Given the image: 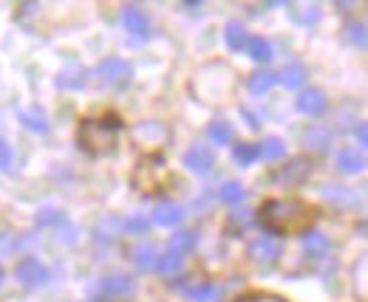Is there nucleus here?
I'll return each instance as SVG.
<instances>
[{
  "instance_id": "nucleus-33",
  "label": "nucleus",
  "mask_w": 368,
  "mask_h": 302,
  "mask_svg": "<svg viewBox=\"0 0 368 302\" xmlns=\"http://www.w3.org/2000/svg\"><path fill=\"white\" fill-rule=\"evenodd\" d=\"M295 20L298 23H317L320 20V6H303V12H295Z\"/></svg>"
},
{
  "instance_id": "nucleus-16",
  "label": "nucleus",
  "mask_w": 368,
  "mask_h": 302,
  "mask_svg": "<svg viewBox=\"0 0 368 302\" xmlns=\"http://www.w3.org/2000/svg\"><path fill=\"white\" fill-rule=\"evenodd\" d=\"M86 68L83 65H65L63 71H60V76H57V85L60 88H65V91H74V88H83L86 85Z\"/></svg>"
},
{
  "instance_id": "nucleus-32",
  "label": "nucleus",
  "mask_w": 368,
  "mask_h": 302,
  "mask_svg": "<svg viewBox=\"0 0 368 302\" xmlns=\"http://www.w3.org/2000/svg\"><path fill=\"white\" fill-rule=\"evenodd\" d=\"M12 164H15V153L3 139H0V172H9Z\"/></svg>"
},
{
  "instance_id": "nucleus-37",
  "label": "nucleus",
  "mask_w": 368,
  "mask_h": 302,
  "mask_svg": "<svg viewBox=\"0 0 368 302\" xmlns=\"http://www.w3.org/2000/svg\"><path fill=\"white\" fill-rule=\"evenodd\" d=\"M357 142H360V147H365V144H368V124H365V121H360V124H357Z\"/></svg>"
},
{
  "instance_id": "nucleus-26",
  "label": "nucleus",
  "mask_w": 368,
  "mask_h": 302,
  "mask_svg": "<svg viewBox=\"0 0 368 302\" xmlns=\"http://www.w3.org/2000/svg\"><path fill=\"white\" fill-rule=\"evenodd\" d=\"M286 156V144L280 142V139H266L261 147H258V158H264V161H280Z\"/></svg>"
},
{
  "instance_id": "nucleus-4",
  "label": "nucleus",
  "mask_w": 368,
  "mask_h": 302,
  "mask_svg": "<svg viewBox=\"0 0 368 302\" xmlns=\"http://www.w3.org/2000/svg\"><path fill=\"white\" fill-rule=\"evenodd\" d=\"M97 76H99V85H105V88H125L134 76V68L128 60L108 57L97 65Z\"/></svg>"
},
{
  "instance_id": "nucleus-9",
  "label": "nucleus",
  "mask_w": 368,
  "mask_h": 302,
  "mask_svg": "<svg viewBox=\"0 0 368 302\" xmlns=\"http://www.w3.org/2000/svg\"><path fill=\"white\" fill-rule=\"evenodd\" d=\"M122 23H125V31L136 40L150 37V20L139 6H125V12H122Z\"/></svg>"
},
{
  "instance_id": "nucleus-6",
  "label": "nucleus",
  "mask_w": 368,
  "mask_h": 302,
  "mask_svg": "<svg viewBox=\"0 0 368 302\" xmlns=\"http://www.w3.org/2000/svg\"><path fill=\"white\" fill-rule=\"evenodd\" d=\"M247 254H250V260L258 263V266H272L280 257V243L269 235H258L255 240H250Z\"/></svg>"
},
{
  "instance_id": "nucleus-8",
  "label": "nucleus",
  "mask_w": 368,
  "mask_h": 302,
  "mask_svg": "<svg viewBox=\"0 0 368 302\" xmlns=\"http://www.w3.org/2000/svg\"><path fill=\"white\" fill-rule=\"evenodd\" d=\"M298 110L303 113V116H309V119H317V116H323L326 110H329V99H326V94L320 91V88H309V91H303L301 97H298Z\"/></svg>"
},
{
  "instance_id": "nucleus-1",
  "label": "nucleus",
  "mask_w": 368,
  "mask_h": 302,
  "mask_svg": "<svg viewBox=\"0 0 368 302\" xmlns=\"http://www.w3.org/2000/svg\"><path fill=\"white\" fill-rule=\"evenodd\" d=\"M312 221H314V209L298 198H275L266 201L261 209V224L275 235L306 232Z\"/></svg>"
},
{
  "instance_id": "nucleus-17",
  "label": "nucleus",
  "mask_w": 368,
  "mask_h": 302,
  "mask_svg": "<svg viewBox=\"0 0 368 302\" xmlns=\"http://www.w3.org/2000/svg\"><path fill=\"white\" fill-rule=\"evenodd\" d=\"M278 76V82H283L286 88H301V85L306 82V76H309V71H306V65L303 62H289L280 74H275Z\"/></svg>"
},
{
  "instance_id": "nucleus-41",
  "label": "nucleus",
  "mask_w": 368,
  "mask_h": 302,
  "mask_svg": "<svg viewBox=\"0 0 368 302\" xmlns=\"http://www.w3.org/2000/svg\"><path fill=\"white\" fill-rule=\"evenodd\" d=\"M0 283H3V269H0Z\"/></svg>"
},
{
  "instance_id": "nucleus-39",
  "label": "nucleus",
  "mask_w": 368,
  "mask_h": 302,
  "mask_svg": "<svg viewBox=\"0 0 368 302\" xmlns=\"http://www.w3.org/2000/svg\"><path fill=\"white\" fill-rule=\"evenodd\" d=\"M238 302H280L275 296H247V299H238Z\"/></svg>"
},
{
  "instance_id": "nucleus-20",
  "label": "nucleus",
  "mask_w": 368,
  "mask_h": 302,
  "mask_svg": "<svg viewBox=\"0 0 368 302\" xmlns=\"http://www.w3.org/2000/svg\"><path fill=\"white\" fill-rule=\"evenodd\" d=\"M224 40H227L230 51H241V49H247L250 34H247V28H243L238 20H230V23L224 26Z\"/></svg>"
},
{
  "instance_id": "nucleus-5",
  "label": "nucleus",
  "mask_w": 368,
  "mask_h": 302,
  "mask_svg": "<svg viewBox=\"0 0 368 302\" xmlns=\"http://www.w3.org/2000/svg\"><path fill=\"white\" fill-rule=\"evenodd\" d=\"M15 277L23 288H37V285H46L49 283V269L37 260V257H23V260L15 266Z\"/></svg>"
},
{
  "instance_id": "nucleus-19",
  "label": "nucleus",
  "mask_w": 368,
  "mask_h": 302,
  "mask_svg": "<svg viewBox=\"0 0 368 302\" xmlns=\"http://www.w3.org/2000/svg\"><path fill=\"white\" fill-rule=\"evenodd\" d=\"M303 251L312 257V260H320V257L329 254V237L320 232H306L303 235Z\"/></svg>"
},
{
  "instance_id": "nucleus-10",
  "label": "nucleus",
  "mask_w": 368,
  "mask_h": 302,
  "mask_svg": "<svg viewBox=\"0 0 368 302\" xmlns=\"http://www.w3.org/2000/svg\"><path fill=\"white\" fill-rule=\"evenodd\" d=\"M184 221V209L182 203H173V201H159L156 209H153V224L159 226H179Z\"/></svg>"
},
{
  "instance_id": "nucleus-2",
  "label": "nucleus",
  "mask_w": 368,
  "mask_h": 302,
  "mask_svg": "<svg viewBox=\"0 0 368 302\" xmlns=\"http://www.w3.org/2000/svg\"><path fill=\"white\" fill-rule=\"evenodd\" d=\"M232 85H235V76L227 65L221 62H213V65H204L198 71V76L193 79V88L195 94L204 99V102H216L221 97H227L232 91Z\"/></svg>"
},
{
  "instance_id": "nucleus-35",
  "label": "nucleus",
  "mask_w": 368,
  "mask_h": 302,
  "mask_svg": "<svg viewBox=\"0 0 368 302\" xmlns=\"http://www.w3.org/2000/svg\"><path fill=\"white\" fill-rule=\"evenodd\" d=\"M147 226H150V221H147V218H131V221L125 224V229H128V232H136V235H142Z\"/></svg>"
},
{
  "instance_id": "nucleus-13",
  "label": "nucleus",
  "mask_w": 368,
  "mask_h": 302,
  "mask_svg": "<svg viewBox=\"0 0 368 302\" xmlns=\"http://www.w3.org/2000/svg\"><path fill=\"white\" fill-rule=\"evenodd\" d=\"M365 167V156L362 150H354V147H343L337 153V169L343 172V176H354V172H362Z\"/></svg>"
},
{
  "instance_id": "nucleus-18",
  "label": "nucleus",
  "mask_w": 368,
  "mask_h": 302,
  "mask_svg": "<svg viewBox=\"0 0 368 302\" xmlns=\"http://www.w3.org/2000/svg\"><path fill=\"white\" fill-rule=\"evenodd\" d=\"M275 82H278V76H275L269 68H261V71H255V74L247 79V88H250V94L264 97V94L272 91V85H275Z\"/></svg>"
},
{
  "instance_id": "nucleus-21",
  "label": "nucleus",
  "mask_w": 368,
  "mask_h": 302,
  "mask_svg": "<svg viewBox=\"0 0 368 302\" xmlns=\"http://www.w3.org/2000/svg\"><path fill=\"white\" fill-rule=\"evenodd\" d=\"M20 121L34 133H49V119L40 108H23L20 110Z\"/></svg>"
},
{
  "instance_id": "nucleus-22",
  "label": "nucleus",
  "mask_w": 368,
  "mask_h": 302,
  "mask_svg": "<svg viewBox=\"0 0 368 302\" xmlns=\"http://www.w3.org/2000/svg\"><path fill=\"white\" fill-rule=\"evenodd\" d=\"M207 139L213 142V144H232V124L230 121H224V119H213L210 124H207Z\"/></svg>"
},
{
  "instance_id": "nucleus-27",
  "label": "nucleus",
  "mask_w": 368,
  "mask_h": 302,
  "mask_svg": "<svg viewBox=\"0 0 368 302\" xmlns=\"http://www.w3.org/2000/svg\"><path fill=\"white\" fill-rule=\"evenodd\" d=\"M187 296H190L193 302H213V299L221 296V288H218V285H210V283H201V285H193V288L187 291Z\"/></svg>"
},
{
  "instance_id": "nucleus-3",
  "label": "nucleus",
  "mask_w": 368,
  "mask_h": 302,
  "mask_svg": "<svg viewBox=\"0 0 368 302\" xmlns=\"http://www.w3.org/2000/svg\"><path fill=\"white\" fill-rule=\"evenodd\" d=\"M116 119H88L79 131V142L88 153H111L116 144Z\"/></svg>"
},
{
  "instance_id": "nucleus-36",
  "label": "nucleus",
  "mask_w": 368,
  "mask_h": 302,
  "mask_svg": "<svg viewBox=\"0 0 368 302\" xmlns=\"http://www.w3.org/2000/svg\"><path fill=\"white\" fill-rule=\"evenodd\" d=\"M15 251V240L12 235H0V257H9Z\"/></svg>"
},
{
  "instance_id": "nucleus-29",
  "label": "nucleus",
  "mask_w": 368,
  "mask_h": 302,
  "mask_svg": "<svg viewBox=\"0 0 368 302\" xmlns=\"http://www.w3.org/2000/svg\"><path fill=\"white\" fill-rule=\"evenodd\" d=\"M243 195H247V190H243L238 181H227V184L218 190V198H221L224 203H230V206H232V203H241Z\"/></svg>"
},
{
  "instance_id": "nucleus-31",
  "label": "nucleus",
  "mask_w": 368,
  "mask_h": 302,
  "mask_svg": "<svg viewBox=\"0 0 368 302\" xmlns=\"http://www.w3.org/2000/svg\"><path fill=\"white\" fill-rule=\"evenodd\" d=\"M346 37H349V42L354 49H365V42H368V34H365V23H351L349 28H346Z\"/></svg>"
},
{
  "instance_id": "nucleus-40",
  "label": "nucleus",
  "mask_w": 368,
  "mask_h": 302,
  "mask_svg": "<svg viewBox=\"0 0 368 302\" xmlns=\"http://www.w3.org/2000/svg\"><path fill=\"white\" fill-rule=\"evenodd\" d=\"M241 113H243V116H247V121H250V127H253V131H255V127H258V119H255V116H253L250 110H241Z\"/></svg>"
},
{
  "instance_id": "nucleus-28",
  "label": "nucleus",
  "mask_w": 368,
  "mask_h": 302,
  "mask_svg": "<svg viewBox=\"0 0 368 302\" xmlns=\"http://www.w3.org/2000/svg\"><path fill=\"white\" fill-rule=\"evenodd\" d=\"M323 198L332 201V203H340V206H351L354 203V192L349 187H323Z\"/></svg>"
},
{
  "instance_id": "nucleus-11",
  "label": "nucleus",
  "mask_w": 368,
  "mask_h": 302,
  "mask_svg": "<svg viewBox=\"0 0 368 302\" xmlns=\"http://www.w3.org/2000/svg\"><path fill=\"white\" fill-rule=\"evenodd\" d=\"M134 291H136V283L128 274H111V277L102 280V294L105 296H131Z\"/></svg>"
},
{
  "instance_id": "nucleus-7",
  "label": "nucleus",
  "mask_w": 368,
  "mask_h": 302,
  "mask_svg": "<svg viewBox=\"0 0 368 302\" xmlns=\"http://www.w3.org/2000/svg\"><path fill=\"white\" fill-rule=\"evenodd\" d=\"M184 167L190 172H198V176H207V172L216 167V153L207 144H193L184 153Z\"/></svg>"
},
{
  "instance_id": "nucleus-24",
  "label": "nucleus",
  "mask_w": 368,
  "mask_h": 302,
  "mask_svg": "<svg viewBox=\"0 0 368 302\" xmlns=\"http://www.w3.org/2000/svg\"><path fill=\"white\" fill-rule=\"evenodd\" d=\"M247 51L255 62H269L272 60V46H269V40L264 37H250L247 40Z\"/></svg>"
},
{
  "instance_id": "nucleus-34",
  "label": "nucleus",
  "mask_w": 368,
  "mask_h": 302,
  "mask_svg": "<svg viewBox=\"0 0 368 302\" xmlns=\"http://www.w3.org/2000/svg\"><path fill=\"white\" fill-rule=\"evenodd\" d=\"M63 221V215L57 209H43L37 215V226H49V224H60Z\"/></svg>"
},
{
  "instance_id": "nucleus-38",
  "label": "nucleus",
  "mask_w": 368,
  "mask_h": 302,
  "mask_svg": "<svg viewBox=\"0 0 368 302\" xmlns=\"http://www.w3.org/2000/svg\"><path fill=\"white\" fill-rule=\"evenodd\" d=\"M232 224H241V229H243V226L250 224V215H247V212H241V215L235 212V215H232Z\"/></svg>"
},
{
  "instance_id": "nucleus-30",
  "label": "nucleus",
  "mask_w": 368,
  "mask_h": 302,
  "mask_svg": "<svg viewBox=\"0 0 368 302\" xmlns=\"http://www.w3.org/2000/svg\"><path fill=\"white\" fill-rule=\"evenodd\" d=\"M232 158H235V164H241V167H250L255 158H258V147L255 144H235V150H232Z\"/></svg>"
},
{
  "instance_id": "nucleus-12",
  "label": "nucleus",
  "mask_w": 368,
  "mask_h": 302,
  "mask_svg": "<svg viewBox=\"0 0 368 302\" xmlns=\"http://www.w3.org/2000/svg\"><path fill=\"white\" fill-rule=\"evenodd\" d=\"M309 158H292L289 164H286L278 176H275V181L278 184H298V181H303L306 176H309Z\"/></svg>"
},
{
  "instance_id": "nucleus-14",
  "label": "nucleus",
  "mask_w": 368,
  "mask_h": 302,
  "mask_svg": "<svg viewBox=\"0 0 368 302\" xmlns=\"http://www.w3.org/2000/svg\"><path fill=\"white\" fill-rule=\"evenodd\" d=\"M303 144L314 153H323V150H329L332 144V131L329 127H323V124H312L309 131H303Z\"/></svg>"
},
{
  "instance_id": "nucleus-25",
  "label": "nucleus",
  "mask_w": 368,
  "mask_h": 302,
  "mask_svg": "<svg viewBox=\"0 0 368 302\" xmlns=\"http://www.w3.org/2000/svg\"><path fill=\"white\" fill-rule=\"evenodd\" d=\"M198 246V235L195 232H176L173 237H170V251H176V254H187V251H193Z\"/></svg>"
},
{
  "instance_id": "nucleus-23",
  "label": "nucleus",
  "mask_w": 368,
  "mask_h": 302,
  "mask_svg": "<svg viewBox=\"0 0 368 302\" xmlns=\"http://www.w3.org/2000/svg\"><path fill=\"white\" fill-rule=\"evenodd\" d=\"M182 266H184V254H176V251L159 254V263H156V269H159L161 274H165V277L179 274V271H182Z\"/></svg>"
},
{
  "instance_id": "nucleus-15",
  "label": "nucleus",
  "mask_w": 368,
  "mask_h": 302,
  "mask_svg": "<svg viewBox=\"0 0 368 302\" xmlns=\"http://www.w3.org/2000/svg\"><path fill=\"white\" fill-rule=\"evenodd\" d=\"M156 263H159V251H156L153 243H139V246H134V266H136L139 271H153Z\"/></svg>"
}]
</instances>
